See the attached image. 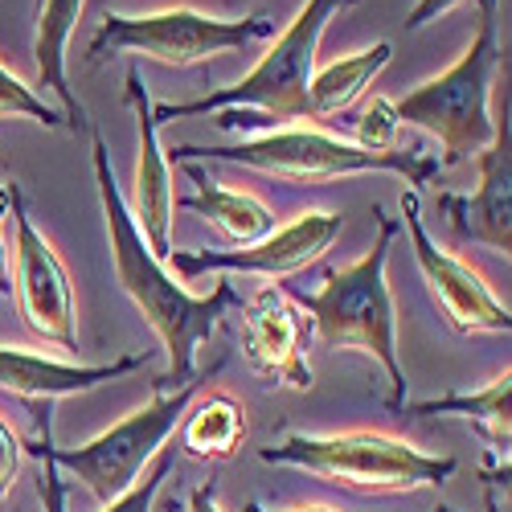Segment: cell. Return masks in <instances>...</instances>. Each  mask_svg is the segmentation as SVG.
I'll return each mask as SVG.
<instances>
[{
	"label": "cell",
	"mask_w": 512,
	"mask_h": 512,
	"mask_svg": "<svg viewBox=\"0 0 512 512\" xmlns=\"http://www.w3.org/2000/svg\"><path fill=\"white\" fill-rule=\"evenodd\" d=\"M78 13H82V0H37V37H33L37 78H41V87H50L62 99L70 132L87 127V111L74 99L70 78H66V41L78 25Z\"/></svg>",
	"instance_id": "cell-16"
},
{
	"label": "cell",
	"mask_w": 512,
	"mask_h": 512,
	"mask_svg": "<svg viewBox=\"0 0 512 512\" xmlns=\"http://www.w3.org/2000/svg\"><path fill=\"white\" fill-rule=\"evenodd\" d=\"M91 156H95V185H99V201H103V218H107L115 279L127 291V300L140 308V316L152 324V332L160 336V345L168 353V373H160L152 381V394H168L197 377V365H193L197 345L213 336L222 312L230 304H238V295L230 283H218L213 295H189L185 287H177V279L164 271V263L144 242L132 209H127V201L115 185L111 152L95 127H91Z\"/></svg>",
	"instance_id": "cell-1"
},
{
	"label": "cell",
	"mask_w": 512,
	"mask_h": 512,
	"mask_svg": "<svg viewBox=\"0 0 512 512\" xmlns=\"http://www.w3.org/2000/svg\"><path fill=\"white\" fill-rule=\"evenodd\" d=\"M9 213V193L0 189V222ZM0 295H13V275H9V254H5V242H0Z\"/></svg>",
	"instance_id": "cell-28"
},
{
	"label": "cell",
	"mask_w": 512,
	"mask_h": 512,
	"mask_svg": "<svg viewBox=\"0 0 512 512\" xmlns=\"http://www.w3.org/2000/svg\"><path fill=\"white\" fill-rule=\"evenodd\" d=\"M263 463L304 467L308 476L349 488L361 496H402L418 488H443L455 476L451 455H426L406 439L381 431H340V435H287L259 451Z\"/></svg>",
	"instance_id": "cell-6"
},
{
	"label": "cell",
	"mask_w": 512,
	"mask_h": 512,
	"mask_svg": "<svg viewBox=\"0 0 512 512\" xmlns=\"http://www.w3.org/2000/svg\"><path fill=\"white\" fill-rule=\"evenodd\" d=\"M455 5H463V0H418V5L410 9V17H406V33L422 29L426 21H439V17H443V13H451Z\"/></svg>",
	"instance_id": "cell-26"
},
{
	"label": "cell",
	"mask_w": 512,
	"mask_h": 512,
	"mask_svg": "<svg viewBox=\"0 0 512 512\" xmlns=\"http://www.w3.org/2000/svg\"><path fill=\"white\" fill-rule=\"evenodd\" d=\"M402 230L410 234V246H414V259H418V271L431 287L435 304L443 308L447 324L459 332V336H472V332H512V312L496 300L488 291V283L467 267L463 259L447 254L431 234L422 226V209H418V193H402Z\"/></svg>",
	"instance_id": "cell-9"
},
{
	"label": "cell",
	"mask_w": 512,
	"mask_h": 512,
	"mask_svg": "<svg viewBox=\"0 0 512 512\" xmlns=\"http://www.w3.org/2000/svg\"><path fill=\"white\" fill-rule=\"evenodd\" d=\"M0 115H21V119H33L41 127H62L66 123L62 111H54L46 99L29 87V82H21L5 66H0Z\"/></svg>",
	"instance_id": "cell-21"
},
{
	"label": "cell",
	"mask_w": 512,
	"mask_h": 512,
	"mask_svg": "<svg viewBox=\"0 0 512 512\" xmlns=\"http://www.w3.org/2000/svg\"><path fill=\"white\" fill-rule=\"evenodd\" d=\"M439 512H455V508H447V504H439Z\"/></svg>",
	"instance_id": "cell-30"
},
{
	"label": "cell",
	"mask_w": 512,
	"mask_h": 512,
	"mask_svg": "<svg viewBox=\"0 0 512 512\" xmlns=\"http://www.w3.org/2000/svg\"><path fill=\"white\" fill-rule=\"evenodd\" d=\"M218 369L222 365H213L209 373H197L193 381H185V386L168 390V394H152L148 406L119 418L115 426H107L103 435H95L82 447H58L54 443V410H41L46 418H37V422L46 426L50 459L58 463V472H70L99 504H111L115 496L132 488L144 476V467L164 451V439L177 431V422L185 418L193 394L201 390V381H209ZM46 406H54V402H46Z\"/></svg>",
	"instance_id": "cell-7"
},
{
	"label": "cell",
	"mask_w": 512,
	"mask_h": 512,
	"mask_svg": "<svg viewBox=\"0 0 512 512\" xmlns=\"http://www.w3.org/2000/svg\"><path fill=\"white\" fill-rule=\"evenodd\" d=\"M164 160L173 164H197V160H230V164H246L271 173L279 181L291 185H324L336 177H353V173H398L406 177V185L418 193L422 185H431V177L439 173V156H426L418 148H394V152H365L340 136L316 132V127H275L267 136H254L230 148H197V144H181L168 148Z\"/></svg>",
	"instance_id": "cell-5"
},
{
	"label": "cell",
	"mask_w": 512,
	"mask_h": 512,
	"mask_svg": "<svg viewBox=\"0 0 512 512\" xmlns=\"http://www.w3.org/2000/svg\"><path fill=\"white\" fill-rule=\"evenodd\" d=\"M398 115H394V103L390 99H373L361 115H357V127H353V144L365 148V152H394L398 148Z\"/></svg>",
	"instance_id": "cell-22"
},
{
	"label": "cell",
	"mask_w": 512,
	"mask_h": 512,
	"mask_svg": "<svg viewBox=\"0 0 512 512\" xmlns=\"http://www.w3.org/2000/svg\"><path fill=\"white\" fill-rule=\"evenodd\" d=\"M480 185L476 193H439L435 205L447 213L451 230L463 242L492 246L508 259L512 250V123H508V99L504 115L496 119V132L488 148L476 156Z\"/></svg>",
	"instance_id": "cell-12"
},
{
	"label": "cell",
	"mask_w": 512,
	"mask_h": 512,
	"mask_svg": "<svg viewBox=\"0 0 512 512\" xmlns=\"http://www.w3.org/2000/svg\"><path fill=\"white\" fill-rule=\"evenodd\" d=\"M21 451H25V443L13 435L9 422L0 418V500L9 496V488H13L17 472H21Z\"/></svg>",
	"instance_id": "cell-25"
},
{
	"label": "cell",
	"mask_w": 512,
	"mask_h": 512,
	"mask_svg": "<svg viewBox=\"0 0 512 512\" xmlns=\"http://www.w3.org/2000/svg\"><path fill=\"white\" fill-rule=\"evenodd\" d=\"M168 512H222V508H218V480H205V484H197L185 508H177V504H173Z\"/></svg>",
	"instance_id": "cell-27"
},
{
	"label": "cell",
	"mask_w": 512,
	"mask_h": 512,
	"mask_svg": "<svg viewBox=\"0 0 512 512\" xmlns=\"http://www.w3.org/2000/svg\"><path fill=\"white\" fill-rule=\"evenodd\" d=\"M377 238L353 267H328L320 291H300V304L312 312L320 345L340 353L357 349L373 357L390 377L386 410L402 414L406 406V373L398 361V312H394V291L386 279L390 246L402 234V218H390L386 209H373Z\"/></svg>",
	"instance_id": "cell-2"
},
{
	"label": "cell",
	"mask_w": 512,
	"mask_h": 512,
	"mask_svg": "<svg viewBox=\"0 0 512 512\" xmlns=\"http://www.w3.org/2000/svg\"><path fill=\"white\" fill-rule=\"evenodd\" d=\"M9 209H13V226H17V295H21V316L25 324L54 340L58 349H78L74 336V291L70 275L58 259V250L37 234L25 209V193L17 181L5 185Z\"/></svg>",
	"instance_id": "cell-10"
},
{
	"label": "cell",
	"mask_w": 512,
	"mask_h": 512,
	"mask_svg": "<svg viewBox=\"0 0 512 512\" xmlns=\"http://www.w3.org/2000/svg\"><path fill=\"white\" fill-rule=\"evenodd\" d=\"M353 5H361V0H308V5L291 17V25L275 37L267 58L242 82L213 91L205 99H193V103L152 107L156 127L173 123V119H189V115H205V111H222L213 123L226 127V132H242V127H259V123H271V132H275L283 123L312 119L308 82L316 70V50H320L324 25Z\"/></svg>",
	"instance_id": "cell-3"
},
{
	"label": "cell",
	"mask_w": 512,
	"mask_h": 512,
	"mask_svg": "<svg viewBox=\"0 0 512 512\" xmlns=\"http://www.w3.org/2000/svg\"><path fill=\"white\" fill-rule=\"evenodd\" d=\"M173 467H177V455H173V451H160V455L152 459V472L140 476L132 488H127L123 496H115L111 504H103V512H152V500H156L160 484L173 476Z\"/></svg>",
	"instance_id": "cell-23"
},
{
	"label": "cell",
	"mask_w": 512,
	"mask_h": 512,
	"mask_svg": "<svg viewBox=\"0 0 512 512\" xmlns=\"http://www.w3.org/2000/svg\"><path fill=\"white\" fill-rule=\"evenodd\" d=\"M435 512H439V508H435Z\"/></svg>",
	"instance_id": "cell-31"
},
{
	"label": "cell",
	"mask_w": 512,
	"mask_h": 512,
	"mask_svg": "<svg viewBox=\"0 0 512 512\" xmlns=\"http://www.w3.org/2000/svg\"><path fill=\"white\" fill-rule=\"evenodd\" d=\"M181 451L205 463H230L246 443V410L230 394H205L181 418Z\"/></svg>",
	"instance_id": "cell-19"
},
{
	"label": "cell",
	"mask_w": 512,
	"mask_h": 512,
	"mask_svg": "<svg viewBox=\"0 0 512 512\" xmlns=\"http://www.w3.org/2000/svg\"><path fill=\"white\" fill-rule=\"evenodd\" d=\"M394 58V46L390 41H377V46L353 54V58H340L324 70H312V82H308V107H312V119H328L336 111H345L369 82L390 66Z\"/></svg>",
	"instance_id": "cell-20"
},
{
	"label": "cell",
	"mask_w": 512,
	"mask_h": 512,
	"mask_svg": "<svg viewBox=\"0 0 512 512\" xmlns=\"http://www.w3.org/2000/svg\"><path fill=\"white\" fill-rule=\"evenodd\" d=\"M476 5H480V29L472 37V46L463 50V58L439 78H426L422 87L406 91L402 99H390L398 123H414L443 144L439 168L476 160L496 132L488 103H492V82L500 70V41H496L500 0H476Z\"/></svg>",
	"instance_id": "cell-4"
},
{
	"label": "cell",
	"mask_w": 512,
	"mask_h": 512,
	"mask_svg": "<svg viewBox=\"0 0 512 512\" xmlns=\"http://www.w3.org/2000/svg\"><path fill=\"white\" fill-rule=\"evenodd\" d=\"M123 99L136 115V132H140V160H136V201L127 205L132 218L144 234V242L152 246V254L164 263L173 254V181H168V160L160 152V127L152 119V99H148V87L140 78V66L127 70V87H123Z\"/></svg>",
	"instance_id": "cell-14"
},
{
	"label": "cell",
	"mask_w": 512,
	"mask_h": 512,
	"mask_svg": "<svg viewBox=\"0 0 512 512\" xmlns=\"http://www.w3.org/2000/svg\"><path fill=\"white\" fill-rule=\"evenodd\" d=\"M50 410V406H46ZM37 418H46L41 410H33ZM25 451L41 463V476H37V496H41V512H66V484H62V476H58V463L50 459V451H46V426L37 422V439L33 443H25Z\"/></svg>",
	"instance_id": "cell-24"
},
{
	"label": "cell",
	"mask_w": 512,
	"mask_h": 512,
	"mask_svg": "<svg viewBox=\"0 0 512 512\" xmlns=\"http://www.w3.org/2000/svg\"><path fill=\"white\" fill-rule=\"evenodd\" d=\"M340 230H345V218H340V213L312 209V213H300V218L287 222L283 230L250 242V246H238V250H173L164 263H173L177 275H185V279L205 275V271H246V275L279 279V275H291V271L316 263L320 254L340 238Z\"/></svg>",
	"instance_id": "cell-11"
},
{
	"label": "cell",
	"mask_w": 512,
	"mask_h": 512,
	"mask_svg": "<svg viewBox=\"0 0 512 512\" xmlns=\"http://www.w3.org/2000/svg\"><path fill=\"white\" fill-rule=\"evenodd\" d=\"M242 512H267V508H263V504H254V500H250V504H246ZM295 512H336V508H328V504H308V508H295Z\"/></svg>",
	"instance_id": "cell-29"
},
{
	"label": "cell",
	"mask_w": 512,
	"mask_h": 512,
	"mask_svg": "<svg viewBox=\"0 0 512 512\" xmlns=\"http://www.w3.org/2000/svg\"><path fill=\"white\" fill-rule=\"evenodd\" d=\"M271 33H275V21L267 17L222 21V17H205L193 9H164L148 17L103 13V25L87 46V62L99 66L103 58L136 50L164 66H193L205 58H218L226 50H238L254 37H271Z\"/></svg>",
	"instance_id": "cell-8"
},
{
	"label": "cell",
	"mask_w": 512,
	"mask_h": 512,
	"mask_svg": "<svg viewBox=\"0 0 512 512\" xmlns=\"http://www.w3.org/2000/svg\"><path fill=\"white\" fill-rule=\"evenodd\" d=\"M148 361L144 353H127L111 365H66L54 357H41L29 349H9L0 345V390H9L25 402H54V398H70V394H87L103 381H115L123 373H132Z\"/></svg>",
	"instance_id": "cell-15"
},
{
	"label": "cell",
	"mask_w": 512,
	"mask_h": 512,
	"mask_svg": "<svg viewBox=\"0 0 512 512\" xmlns=\"http://www.w3.org/2000/svg\"><path fill=\"white\" fill-rule=\"evenodd\" d=\"M402 414L410 418H435V414H459L467 422H476V431L492 443L496 459H508V443H512V373L504 369L500 377H492L484 390H459L447 398H426V402H406Z\"/></svg>",
	"instance_id": "cell-17"
},
{
	"label": "cell",
	"mask_w": 512,
	"mask_h": 512,
	"mask_svg": "<svg viewBox=\"0 0 512 512\" xmlns=\"http://www.w3.org/2000/svg\"><path fill=\"white\" fill-rule=\"evenodd\" d=\"M185 168H189L197 193L185 197L181 209L201 213L209 226H218V230H222L230 242H238V246H250V242H259V238H267V234L275 230V213H271L259 197H254V193L222 189L201 164H185Z\"/></svg>",
	"instance_id": "cell-18"
},
{
	"label": "cell",
	"mask_w": 512,
	"mask_h": 512,
	"mask_svg": "<svg viewBox=\"0 0 512 512\" xmlns=\"http://www.w3.org/2000/svg\"><path fill=\"white\" fill-rule=\"evenodd\" d=\"M308 324L279 287L254 291V300L242 308V357L246 365L267 377L271 386L312 390L316 377L304 357Z\"/></svg>",
	"instance_id": "cell-13"
}]
</instances>
